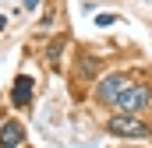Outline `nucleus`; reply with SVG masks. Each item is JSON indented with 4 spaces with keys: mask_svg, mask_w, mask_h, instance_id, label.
I'll return each instance as SVG.
<instances>
[{
    "mask_svg": "<svg viewBox=\"0 0 152 148\" xmlns=\"http://www.w3.org/2000/svg\"><path fill=\"white\" fill-rule=\"evenodd\" d=\"M145 102H149V92H145V88H127V85H124L113 95L110 106H117L120 113H138V110H145Z\"/></svg>",
    "mask_w": 152,
    "mask_h": 148,
    "instance_id": "2",
    "label": "nucleus"
},
{
    "mask_svg": "<svg viewBox=\"0 0 152 148\" xmlns=\"http://www.w3.org/2000/svg\"><path fill=\"white\" fill-rule=\"evenodd\" d=\"M127 85V74H110L106 81H99V88H96V99L99 102H113V95Z\"/></svg>",
    "mask_w": 152,
    "mask_h": 148,
    "instance_id": "3",
    "label": "nucleus"
},
{
    "mask_svg": "<svg viewBox=\"0 0 152 148\" xmlns=\"http://www.w3.org/2000/svg\"><path fill=\"white\" fill-rule=\"evenodd\" d=\"M11 99H14L18 106H28V99H32V78H28V74H21V78L14 81V88H11Z\"/></svg>",
    "mask_w": 152,
    "mask_h": 148,
    "instance_id": "5",
    "label": "nucleus"
},
{
    "mask_svg": "<svg viewBox=\"0 0 152 148\" xmlns=\"http://www.w3.org/2000/svg\"><path fill=\"white\" fill-rule=\"evenodd\" d=\"M21 141H25V127L18 120H7L4 131H0V148H18Z\"/></svg>",
    "mask_w": 152,
    "mask_h": 148,
    "instance_id": "4",
    "label": "nucleus"
},
{
    "mask_svg": "<svg viewBox=\"0 0 152 148\" xmlns=\"http://www.w3.org/2000/svg\"><path fill=\"white\" fill-rule=\"evenodd\" d=\"M60 46H64V39H57V42L50 46V64H57V57H60Z\"/></svg>",
    "mask_w": 152,
    "mask_h": 148,
    "instance_id": "6",
    "label": "nucleus"
},
{
    "mask_svg": "<svg viewBox=\"0 0 152 148\" xmlns=\"http://www.w3.org/2000/svg\"><path fill=\"white\" fill-rule=\"evenodd\" d=\"M0 28H4V18H0Z\"/></svg>",
    "mask_w": 152,
    "mask_h": 148,
    "instance_id": "7",
    "label": "nucleus"
},
{
    "mask_svg": "<svg viewBox=\"0 0 152 148\" xmlns=\"http://www.w3.org/2000/svg\"><path fill=\"white\" fill-rule=\"evenodd\" d=\"M106 131L117 134V138H152V127L142 116H134V113H117L113 120L106 123Z\"/></svg>",
    "mask_w": 152,
    "mask_h": 148,
    "instance_id": "1",
    "label": "nucleus"
}]
</instances>
